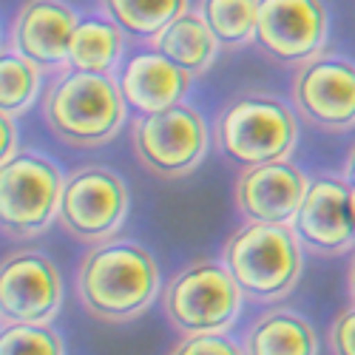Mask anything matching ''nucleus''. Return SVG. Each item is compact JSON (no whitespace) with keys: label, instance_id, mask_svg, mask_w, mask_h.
Here are the masks:
<instances>
[{"label":"nucleus","instance_id":"6e6552de","mask_svg":"<svg viewBox=\"0 0 355 355\" xmlns=\"http://www.w3.org/2000/svg\"><path fill=\"white\" fill-rule=\"evenodd\" d=\"M128 185L105 165L77 168L63 188L60 227L77 242L100 245L123 227L128 216Z\"/></svg>","mask_w":355,"mask_h":355},{"label":"nucleus","instance_id":"5701e85b","mask_svg":"<svg viewBox=\"0 0 355 355\" xmlns=\"http://www.w3.org/2000/svg\"><path fill=\"white\" fill-rule=\"evenodd\" d=\"M171 355H245V347H239L225 333H199L185 336L171 349Z\"/></svg>","mask_w":355,"mask_h":355},{"label":"nucleus","instance_id":"2eb2a0df","mask_svg":"<svg viewBox=\"0 0 355 355\" xmlns=\"http://www.w3.org/2000/svg\"><path fill=\"white\" fill-rule=\"evenodd\" d=\"M116 83H120V92L131 111L154 114L185 100L191 88V74L173 60H168L162 51L142 49L128 54L120 63Z\"/></svg>","mask_w":355,"mask_h":355},{"label":"nucleus","instance_id":"ddd939ff","mask_svg":"<svg viewBox=\"0 0 355 355\" xmlns=\"http://www.w3.org/2000/svg\"><path fill=\"white\" fill-rule=\"evenodd\" d=\"M80 15L66 0H23L17 6L6 46L37 63L43 71L69 69V43Z\"/></svg>","mask_w":355,"mask_h":355},{"label":"nucleus","instance_id":"aec40b11","mask_svg":"<svg viewBox=\"0 0 355 355\" xmlns=\"http://www.w3.org/2000/svg\"><path fill=\"white\" fill-rule=\"evenodd\" d=\"M259 9L261 0H199V15L227 51L253 43Z\"/></svg>","mask_w":355,"mask_h":355},{"label":"nucleus","instance_id":"9d476101","mask_svg":"<svg viewBox=\"0 0 355 355\" xmlns=\"http://www.w3.org/2000/svg\"><path fill=\"white\" fill-rule=\"evenodd\" d=\"M330 17L321 0H261L253 46L284 69H299L327 43Z\"/></svg>","mask_w":355,"mask_h":355},{"label":"nucleus","instance_id":"4468645a","mask_svg":"<svg viewBox=\"0 0 355 355\" xmlns=\"http://www.w3.org/2000/svg\"><path fill=\"white\" fill-rule=\"evenodd\" d=\"M310 180L290 159L242 168L233 188L236 208L248 222L293 225L307 196Z\"/></svg>","mask_w":355,"mask_h":355},{"label":"nucleus","instance_id":"423d86ee","mask_svg":"<svg viewBox=\"0 0 355 355\" xmlns=\"http://www.w3.org/2000/svg\"><path fill=\"white\" fill-rule=\"evenodd\" d=\"M131 148L151 176L182 180L208 157L211 134L202 114L182 100L154 114H139L131 128Z\"/></svg>","mask_w":355,"mask_h":355},{"label":"nucleus","instance_id":"20e7f679","mask_svg":"<svg viewBox=\"0 0 355 355\" xmlns=\"http://www.w3.org/2000/svg\"><path fill=\"white\" fill-rule=\"evenodd\" d=\"M299 142L293 108L261 92L233 97L216 116V145L236 168L290 159Z\"/></svg>","mask_w":355,"mask_h":355},{"label":"nucleus","instance_id":"4be33fe9","mask_svg":"<svg viewBox=\"0 0 355 355\" xmlns=\"http://www.w3.org/2000/svg\"><path fill=\"white\" fill-rule=\"evenodd\" d=\"M0 355H66V347L49 324H3Z\"/></svg>","mask_w":355,"mask_h":355},{"label":"nucleus","instance_id":"7ed1b4c3","mask_svg":"<svg viewBox=\"0 0 355 355\" xmlns=\"http://www.w3.org/2000/svg\"><path fill=\"white\" fill-rule=\"evenodd\" d=\"M302 250L293 225L245 222L225 242L222 261L248 302L276 304L299 284L304 268Z\"/></svg>","mask_w":355,"mask_h":355},{"label":"nucleus","instance_id":"b1692460","mask_svg":"<svg viewBox=\"0 0 355 355\" xmlns=\"http://www.w3.org/2000/svg\"><path fill=\"white\" fill-rule=\"evenodd\" d=\"M333 355H355V304L347 307L330 327Z\"/></svg>","mask_w":355,"mask_h":355},{"label":"nucleus","instance_id":"a878e982","mask_svg":"<svg viewBox=\"0 0 355 355\" xmlns=\"http://www.w3.org/2000/svg\"><path fill=\"white\" fill-rule=\"evenodd\" d=\"M344 180L355 188V145H352V151H349V157H347V162H344Z\"/></svg>","mask_w":355,"mask_h":355},{"label":"nucleus","instance_id":"f8f14e48","mask_svg":"<svg viewBox=\"0 0 355 355\" xmlns=\"http://www.w3.org/2000/svg\"><path fill=\"white\" fill-rule=\"evenodd\" d=\"M293 233L304 250L321 259H336L355 248L352 185L344 176H318L310 182L293 219Z\"/></svg>","mask_w":355,"mask_h":355},{"label":"nucleus","instance_id":"6ab92c4d","mask_svg":"<svg viewBox=\"0 0 355 355\" xmlns=\"http://www.w3.org/2000/svg\"><path fill=\"white\" fill-rule=\"evenodd\" d=\"M97 3L100 12L134 40H154L168 23L191 9V0H97Z\"/></svg>","mask_w":355,"mask_h":355},{"label":"nucleus","instance_id":"0eeeda50","mask_svg":"<svg viewBox=\"0 0 355 355\" xmlns=\"http://www.w3.org/2000/svg\"><path fill=\"white\" fill-rule=\"evenodd\" d=\"M63 171L49 157L20 151L0 162V225L9 239H35L60 219Z\"/></svg>","mask_w":355,"mask_h":355},{"label":"nucleus","instance_id":"cd10ccee","mask_svg":"<svg viewBox=\"0 0 355 355\" xmlns=\"http://www.w3.org/2000/svg\"><path fill=\"white\" fill-rule=\"evenodd\" d=\"M352 211H355V188H352Z\"/></svg>","mask_w":355,"mask_h":355},{"label":"nucleus","instance_id":"9b49d317","mask_svg":"<svg viewBox=\"0 0 355 355\" xmlns=\"http://www.w3.org/2000/svg\"><path fill=\"white\" fill-rule=\"evenodd\" d=\"M63 304V282L54 261L40 250H17L0 270V321L51 324Z\"/></svg>","mask_w":355,"mask_h":355},{"label":"nucleus","instance_id":"f03ea898","mask_svg":"<svg viewBox=\"0 0 355 355\" xmlns=\"http://www.w3.org/2000/svg\"><path fill=\"white\" fill-rule=\"evenodd\" d=\"M128 103L114 74L63 69L43 94L49 131L71 148H100L120 134Z\"/></svg>","mask_w":355,"mask_h":355},{"label":"nucleus","instance_id":"39448f33","mask_svg":"<svg viewBox=\"0 0 355 355\" xmlns=\"http://www.w3.org/2000/svg\"><path fill=\"white\" fill-rule=\"evenodd\" d=\"M245 293L225 261L202 259L180 270L162 293V310L171 327L182 336L225 333L239 318Z\"/></svg>","mask_w":355,"mask_h":355},{"label":"nucleus","instance_id":"393cba45","mask_svg":"<svg viewBox=\"0 0 355 355\" xmlns=\"http://www.w3.org/2000/svg\"><path fill=\"white\" fill-rule=\"evenodd\" d=\"M17 116L0 114V162H9L12 157L20 154V131H17Z\"/></svg>","mask_w":355,"mask_h":355},{"label":"nucleus","instance_id":"f257e3e1","mask_svg":"<svg viewBox=\"0 0 355 355\" xmlns=\"http://www.w3.org/2000/svg\"><path fill=\"white\" fill-rule=\"evenodd\" d=\"M77 295L88 315L123 324L142 315L157 302V259L137 242H100L77 268Z\"/></svg>","mask_w":355,"mask_h":355},{"label":"nucleus","instance_id":"1a4fd4ad","mask_svg":"<svg viewBox=\"0 0 355 355\" xmlns=\"http://www.w3.org/2000/svg\"><path fill=\"white\" fill-rule=\"evenodd\" d=\"M293 108L313 128L341 134L355 128V63L318 54L293 74Z\"/></svg>","mask_w":355,"mask_h":355},{"label":"nucleus","instance_id":"f3484780","mask_svg":"<svg viewBox=\"0 0 355 355\" xmlns=\"http://www.w3.org/2000/svg\"><path fill=\"white\" fill-rule=\"evenodd\" d=\"M245 355H318V336L304 315L270 310L248 327Z\"/></svg>","mask_w":355,"mask_h":355},{"label":"nucleus","instance_id":"dca6fc26","mask_svg":"<svg viewBox=\"0 0 355 355\" xmlns=\"http://www.w3.org/2000/svg\"><path fill=\"white\" fill-rule=\"evenodd\" d=\"M151 46L157 51H162L176 66H182L191 77H202L205 71H211V66L216 63V57L222 51L216 35L211 32V26L205 23L199 9L196 12L188 9L173 23H168L151 40Z\"/></svg>","mask_w":355,"mask_h":355},{"label":"nucleus","instance_id":"a211bd4d","mask_svg":"<svg viewBox=\"0 0 355 355\" xmlns=\"http://www.w3.org/2000/svg\"><path fill=\"white\" fill-rule=\"evenodd\" d=\"M125 32L105 15L80 17L69 43V69L114 74L123 63Z\"/></svg>","mask_w":355,"mask_h":355},{"label":"nucleus","instance_id":"bb28decb","mask_svg":"<svg viewBox=\"0 0 355 355\" xmlns=\"http://www.w3.org/2000/svg\"><path fill=\"white\" fill-rule=\"evenodd\" d=\"M347 282H349V295H352V302H355V256L349 261V273H347Z\"/></svg>","mask_w":355,"mask_h":355},{"label":"nucleus","instance_id":"412c9836","mask_svg":"<svg viewBox=\"0 0 355 355\" xmlns=\"http://www.w3.org/2000/svg\"><path fill=\"white\" fill-rule=\"evenodd\" d=\"M43 69L20 51L3 46L0 54V114L23 116L40 97Z\"/></svg>","mask_w":355,"mask_h":355}]
</instances>
